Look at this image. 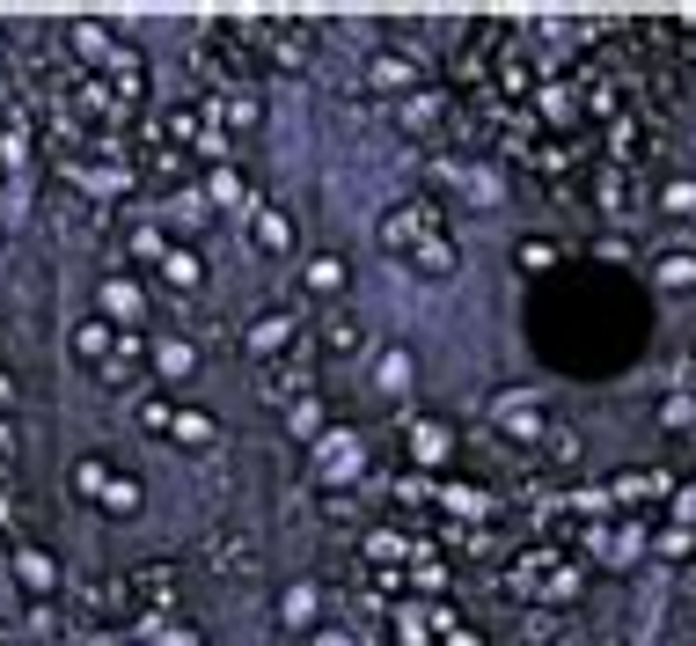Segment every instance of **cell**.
<instances>
[{"label": "cell", "instance_id": "cell-34", "mask_svg": "<svg viewBox=\"0 0 696 646\" xmlns=\"http://www.w3.org/2000/svg\"><path fill=\"white\" fill-rule=\"evenodd\" d=\"M550 265H557L550 243H521V273H550Z\"/></svg>", "mask_w": 696, "mask_h": 646}, {"label": "cell", "instance_id": "cell-5", "mask_svg": "<svg viewBox=\"0 0 696 646\" xmlns=\"http://www.w3.org/2000/svg\"><path fill=\"white\" fill-rule=\"evenodd\" d=\"M206 566H213L220 580H250V573H257V537H250V529H220L213 544H206Z\"/></svg>", "mask_w": 696, "mask_h": 646}, {"label": "cell", "instance_id": "cell-16", "mask_svg": "<svg viewBox=\"0 0 696 646\" xmlns=\"http://www.w3.org/2000/svg\"><path fill=\"white\" fill-rule=\"evenodd\" d=\"M15 573H23V588H37V596H51L59 588V558L37 544H15Z\"/></svg>", "mask_w": 696, "mask_h": 646}, {"label": "cell", "instance_id": "cell-3", "mask_svg": "<svg viewBox=\"0 0 696 646\" xmlns=\"http://www.w3.org/2000/svg\"><path fill=\"white\" fill-rule=\"evenodd\" d=\"M265 397L271 404L315 397V360H309V353H279V360H265Z\"/></svg>", "mask_w": 696, "mask_h": 646}, {"label": "cell", "instance_id": "cell-1", "mask_svg": "<svg viewBox=\"0 0 696 646\" xmlns=\"http://www.w3.org/2000/svg\"><path fill=\"white\" fill-rule=\"evenodd\" d=\"M426 235H448L432 199H404V206H388V214H382V250H388V257H410Z\"/></svg>", "mask_w": 696, "mask_h": 646}, {"label": "cell", "instance_id": "cell-30", "mask_svg": "<svg viewBox=\"0 0 696 646\" xmlns=\"http://www.w3.org/2000/svg\"><path fill=\"white\" fill-rule=\"evenodd\" d=\"M374 89H410V59H404V51L374 59Z\"/></svg>", "mask_w": 696, "mask_h": 646}, {"label": "cell", "instance_id": "cell-6", "mask_svg": "<svg viewBox=\"0 0 696 646\" xmlns=\"http://www.w3.org/2000/svg\"><path fill=\"white\" fill-rule=\"evenodd\" d=\"M118 588H125V610H176V573H169V566L125 573Z\"/></svg>", "mask_w": 696, "mask_h": 646}, {"label": "cell", "instance_id": "cell-33", "mask_svg": "<svg viewBox=\"0 0 696 646\" xmlns=\"http://www.w3.org/2000/svg\"><path fill=\"white\" fill-rule=\"evenodd\" d=\"M660 287H696V257H668L660 265Z\"/></svg>", "mask_w": 696, "mask_h": 646}, {"label": "cell", "instance_id": "cell-9", "mask_svg": "<svg viewBox=\"0 0 696 646\" xmlns=\"http://www.w3.org/2000/svg\"><path fill=\"white\" fill-rule=\"evenodd\" d=\"M293 331H301V323H293V316H287V309H265V316L250 323V338H242V346L257 353V360H279V353H287V346H293Z\"/></svg>", "mask_w": 696, "mask_h": 646}, {"label": "cell", "instance_id": "cell-25", "mask_svg": "<svg viewBox=\"0 0 696 646\" xmlns=\"http://www.w3.org/2000/svg\"><path fill=\"white\" fill-rule=\"evenodd\" d=\"M287 434H301V441H323V404H315V397L287 404Z\"/></svg>", "mask_w": 696, "mask_h": 646}, {"label": "cell", "instance_id": "cell-2", "mask_svg": "<svg viewBox=\"0 0 696 646\" xmlns=\"http://www.w3.org/2000/svg\"><path fill=\"white\" fill-rule=\"evenodd\" d=\"M491 419H499V434H521V441H543V434H550L535 390H499V397H491Z\"/></svg>", "mask_w": 696, "mask_h": 646}, {"label": "cell", "instance_id": "cell-26", "mask_svg": "<svg viewBox=\"0 0 696 646\" xmlns=\"http://www.w3.org/2000/svg\"><path fill=\"white\" fill-rule=\"evenodd\" d=\"M169 250L176 243H169L162 228H132V257H140V265H169Z\"/></svg>", "mask_w": 696, "mask_h": 646}, {"label": "cell", "instance_id": "cell-28", "mask_svg": "<svg viewBox=\"0 0 696 646\" xmlns=\"http://www.w3.org/2000/svg\"><path fill=\"white\" fill-rule=\"evenodd\" d=\"M279 618H287V624H309V618H315V588H309V580L279 596Z\"/></svg>", "mask_w": 696, "mask_h": 646}, {"label": "cell", "instance_id": "cell-17", "mask_svg": "<svg viewBox=\"0 0 696 646\" xmlns=\"http://www.w3.org/2000/svg\"><path fill=\"white\" fill-rule=\"evenodd\" d=\"M169 441H176V448H213V441H220V419H206V412H192V404H176Z\"/></svg>", "mask_w": 696, "mask_h": 646}, {"label": "cell", "instance_id": "cell-19", "mask_svg": "<svg viewBox=\"0 0 696 646\" xmlns=\"http://www.w3.org/2000/svg\"><path fill=\"white\" fill-rule=\"evenodd\" d=\"M345 279H352V265H345L337 250H323V257H309V295H345Z\"/></svg>", "mask_w": 696, "mask_h": 646}, {"label": "cell", "instance_id": "cell-41", "mask_svg": "<svg viewBox=\"0 0 696 646\" xmlns=\"http://www.w3.org/2000/svg\"><path fill=\"white\" fill-rule=\"evenodd\" d=\"M8 397H15V382H8V374H0V412H8Z\"/></svg>", "mask_w": 696, "mask_h": 646}, {"label": "cell", "instance_id": "cell-12", "mask_svg": "<svg viewBox=\"0 0 696 646\" xmlns=\"http://www.w3.org/2000/svg\"><path fill=\"white\" fill-rule=\"evenodd\" d=\"M96 374H103V390H132V382L147 374V346H140V338H118V353H111Z\"/></svg>", "mask_w": 696, "mask_h": 646}, {"label": "cell", "instance_id": "cell-39", "mask_svg": "<svg viewBox=\"0 0 696 646\" xmlns=\"http://www.w3.org/2000/svg\"><path fill=\"white\" fill-rule=\"evenodd\" d=\"M309 646H352V632H337V624H323V632H309Z\"/></svg>", "mask_w": 696, "mask_h": 646}, {"label": "cell", "instance_id": "cell-20", "mask_svg": "<svg viewBox=\"0 0 696 646\" xmlns=\"http://www.w3.org/2000/svg\"><path fill=\"white\" fill-rule=\"evenodd\" d=\"M162 279H169V295H198V287H206V265H198L192 250H169Z\"/></svg>", "mask_w": 696, "mask_h": 646}, {"label": "cell", "instance_id": "cell-35", "mask_svg": "<svg viewBox=\"0 0 696 646\" xmlns=\"http://www.w3.org/2000/svg\"><path fill=\"white\" fill-rule=\"evenodd\" d=\"M543 448H550L557 463H572V455H579V434H565V426H550V434H543Z\"/></svg>", "mask_w": 696, "mask_h": 646}, {"label": "cell", "instance_id": "cell-36", "mask_svg": "<svg viewBox=\"0 0 696 646\" xmlns=\"http://www.w3.org/2000/svg\"><path fill=\"white\" fill-rule=\"evenodd\" d=\"M696 419V397H674V404H660V426H689Z\"/></svg>", "mask_w": 696, "mask_h": 646}, {"label": "cell", "instance_id": "cell-7", "mask_svg": "<svg viewBox=\"0 0 696 646\" xmlns=\"http://www.w3.org/2000/svg\"><path fill=\"white\" fill-rule=\"evenodd\" d=\"M315 463H323V485H352L360 477V434H323Z\"/></svg>", "mask_w": 696, "mask_h": 646}, {"label": "cell", "instance_id": "cell-4", "mask_svg": "<svg viewBox=\"0 0 696 646\" xmlns=\"http://www.w3.org/2000/svg\"><path fill=\"white\" fill-rule=\"evenodd\" d=\"M96 316H103V323H125V331H140V316H147L140 279H132V273H111V279L96 287Z\"/></svg>", "mask_w": 696, "mask_h": 646}, {"label": "cell", "instance_id": "cell-21", "mask_svg": "<svg viewBox=\"0 0 696 646\" xmlns=\"http://www.w3.org/2000/svg\"><path fill=\"white\" fill-rule=\"evenodd\" d=\"M206 206H250V192H242V170H206Z\"/></svg>", "mask_w": 696, "mask_h": 646}, {"label": "cell", "instance_id": "cell-38", "mask_svg": "<svg viewBox=\"0 0 696 646\" xmlns=\"http://www.w3.org/2000/svg\"><path fill=\"white\" fill-rule=\"evenodd\" d=\"M668 206L674 214H696V184H668Z\"/></svg>", "mask_w": 696, "mask_h": 646}, {"label": "cell", "instance_id": "cell-37", "mask_svg": "<svg viewBox=\"0 0 696 646\" xmlns=\"http://www.w3.org/2000/svg\"><path fill=\"white\" fill-rule=\"evenodd\" d=\"M418 455H426V463H432V455H448V434H440V426H418Z\"/></svg>", "mask_w": 696, "mask_h": 646}, {"label": "cell", "instance_id": "cell-24", "mask_svg": "<svg viewBox=\"0 0 696 646\" xmlns=\"http://www.w3.org/2000/svg\"><path fill=\"white\" fill-rule=\"evenodd\" d=\"M535 111H543V125H557V132H565V125L579 118V96H572V89H543V103H535Z\"/></svg>", "mask_w": 696, "mask_h": 646}, {"label": "cell", "instance_id": "cell-13", "mask_svg": "<svg viewBox=\"0 0 696 646\" xmlns=\"http://www.w3.org/2000/svg\"><path fill=\"white\" fill-rule=\"evenodd\" d=\"M462 265V250H455V235H426V243L410 250V273L418 279H448Z\"/></svg>", "mask_w": 696, "mask_h": 646}, {"label": "cell", "instance_id": "cell-40", "mask_svg": "<svg viewBox=\"0 0 696 646\" xmlns=\"http://www.w3.org/2000/svg\"><path fill=\"white\" fill-rule=\"evenodd\" d=\"M448 646H484L477 632H455V624H448Z\"/></svg>", "mask_w": 696, "mask_h": 646}, {"label": "cell", "instance_id": "cell-32", "mask_svg": "<svg viewBox=\"0 0 696 646\" xmlns=\"http://www.w3.org/2000/svg\"><path fill=\"white\" fill-rule=\"evenodd\" d=\"M382 390H410V353H388L382 360Z\"/></svg>", "mask_w": 696, "mask_h": 646}, {"label": "cell", "instance_id": "cell-27", "mask_svg": "<svg viewBox=\"0 0 696 646\" xmlns=\"http://www.w3.org/2000/svg\"><path fill=\"white\" fill-rule=\"evenodd\" d=\"M432 125H440V96H410V103H404V132H418V140H426Z\"/></svg>", "mask_w": 696, "mask_h": 646}, {"label": "cell", "instance_id": "cell-42", "mask_svg": "<svg viewBox=\"0 0 696 646\" xmlns=\"http://www.w3.org/2000/svg\"><path fill=\"white\" fill-rule=\"evenodd\" d=\"M103 646H125V639H103Z\"/></svg>", "mask_w": 696, "mask_h": 646}, {"label": "cell", "instance_id": "cell-8", "mask_svg": "<svg viewBox=\"0 0 696 646\" xmlns=\"http://www.w3.org/2000/svg\"><path fill=\"white\" fill-rule=\"evenodd\" d=\"M103 74H111V111H140V103H147V67H140V51H118Z\"/></svg>", "mask_w": 696, "mask_h": 646}, {"label": "cell", "instance_id": "cell-22", "mask_svg": "<svg viewBox=\"0 0 696 646\" xmlns=\"http://www.w3.org/2000/svg\"><path fill=\"white\" fill-rule=\"evenodd\" d=\"M323 353H337V360H345V353H360V316H323Z\"/></svg>", "mask_w": 696, "mask_h": 646}, {"label": "cell", "instance_id": "cell-29", "mask_svg": "<svg viewBox=\"0 0 696 646\" xmlns=\"http://www.w3.org/2000/svg\"><path fill=\"white\" fill-rule=\"evenodd\" d=\"M23 154H30V118H8V132H0V162L15 170Z\"/></svg>", "mask_w": 696, "mask_h": 646}, {"label": "cell", "instance_id": "cell-10", "mask_svg": "<svg viewBox=\"0 0 696 646\" xmlns=\"http://www.w3.org/2000/svg\"><path fill=\"white\" fill-rule=\"evenodd\" d=\"M147 368L162 374V382H192V374H198V346H192V338H162V346H147Z\"/></svg>", "mask_w": 696, "mask_h": 646}, {"label": "cell", "instance_id": "cell-15", "mask_svg": "<svg viewBox=\"0 0 696 646\" xmlns=\"http://www.w3.org/2000/svg\"><path fill=\"white\" fill-rule=\"evenodd\" d=\"M111 477H118V463H111V455H81V463H73V499H89V507H103V493H111Z\"/></svg>", "mask_w": 696, "mask_h": 646}, {"label": "cell", "instance_id": "cell-11", "mask_svg": "<svg viewBox=\"0 0 696 646\" xmlns=\"http://www.w3.org/2000/svg\"><path fill=\"white\" fill-rule=\"evenodd\" d=\"M118 323H103V316H81L73 323V353H81V360H89V368H103V360H111V353H118Z\"/></svg>", "mask_w": 696, "mask_h": 646}, {"label": "cell", "instance_id": "cell-18", "mask_svg": "<svg viewBox=\"0 0 696 646\" xmlns=\"http://www.w3.org/2000/svg\"><path fill=\"white\" fill-rule=\"evenodd\" d=\"M440 184H455L469 206H499V176L491 170H440Z\"/></svg>", "mask_w": 696, "mask_h": 646}, {"label": "cell", "instance_id": "cell-23", "mask_svg": "<svg viewBox=\"0 0 696 646\" xmlns=\"http://www.w3.org/2000/svg\"><path fill=\"white\" fill-rule=\"evenodd\" d=\"M103 515H118V522H125V515H140V477H111V493H103Z\"/></svg>", "mask_w": 696, "mask_h": 646}, {"label": "cell", "instance_id": "cell-31", "mask_svg": "<svg viewBox=\"0 0 696 646\" xmlns=\"http://www.w3.org/2000/svg\"><path fill=\"white\" fill-rule=\"evenodd\" d=\"M140 426H147V434H169V426H176V404H169V397H147V404H140Z\"/></svg>", "mask_w": 696, "mask_h": 646}, {"label": "cell", "instance_id": "cell-14", "mask_svg": "<svg viewBox=\"0 0 696 646\" xmlns=\"http://www.w3.org/2000/svg\"><path fill=\"white\" fill-rule=\"evenodd\" d=\"M250 243L265 250V257H279V250H293V221L271 214V206H250Z\"/></svg>", "mask_w": 696, "mask_h": 646}]
</instances>
